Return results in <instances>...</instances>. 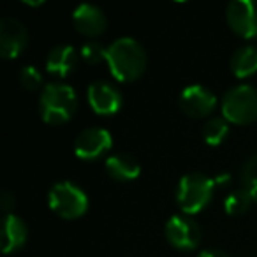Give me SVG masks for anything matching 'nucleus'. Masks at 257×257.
<instances>
[{
  "instance_id": "24",
  "label": "nucleus",
  "mask_w": 257,
  "mask_h": 257,
  "mask_svg": "<svg viewBox=\"0 0 257 257\" xmlns=\"http://www.w3.org/2000/svg\"><path fill=\"white\" fill-rule=\"evenodd\" d=\"M229 182H231V175H218L217 178H215L217 185H229Z\"/></svg>"
},
{
  "instance_id": "22",
  "label": "nucleus",
  "mask_w": 257,
  "mask_h": 257,
  "mask_svg": "<svg viewBox=\"0 0 257 257\" xmlns=\"http://www.w3.org/2000/svg\"><path fill=\"white\" fill-rule=\"evenodd\" d=\"M0 203H2V210L6 211V215L11 213V210L15 208L16 201H15V196H13L11 192H4L2 194V197H0Z\"/></svg>"
},
{
  "instance_id": "1",
  "label": "nucleus",
  "mask_w": 257,
  "mask_h": 257,
  "mask_svg": "<svg viewBox=\"0 0 257 257\" xmlns=\"http://www.w3.org/2000/svg\"><path fill=\"white\" fill-rule=\"evenodd\" d=\"M106 62L118 81H136L147 69V51L133 37H120L106 50Z\"/></svg>"
},
{
  "instance_id": "3",
  "label": "nucleus",
  "mask_w": 257,
  "mask_h": 257,
  "mask_svg": "<svg viewBox=\"0 0 257 257\" xmlns=\"http://www.w3.org/2000/svg\"><path fill=\"white\" fill-rule=\"evenodd\" d=\"M215 192V180L203 173L185 175L176 189V203L185 215H196L210 204Z\"/></svg>"
},
{
  "instance_id": "23",
  "label": "nucleus",
  "mask_w": 257,
  "mask_h": 257,
  "mask_svg": "<svg viewBox=\"0 0 257 257\" xmlns=\"http://www.w3.org/2000/svg\"><path fill=\"white\" fill-rule=\"evenodd\" d=\"M199 257H231L229 253H225L224 250H204L199 253Z\"/></svg>"
},
{
  "instance_id": "9",
  "label": "nucleus",
  "mask_w": 257,
  "mask_h": 257,
  "mask_svg": "<svg viewBox=\"0 0 257 257\" xmlns=\"http://www.w3.org/2000/svg\"><path fill=\"white\" fill-rule=\"evenodd\" d=\"M113 140L106 128L88 127L78 134L74 141V152L83 161H95L109 150Z\"/></svg>"
},
{
  "instance_id": "13",
  "label": "nucleus",
  "mask_w": 257,
  "mask_h": 257,
  "mask_svg": "<svg viewBox=\"0 0 257 257\" xmlns=\"http://www.w3.org/2000/svg\"><path fill=\"white\" fill-rule=\"evenodd\" d=\"M29 238L27 224L15 213H8L2 220V252L13 253L25 245Z\"/></svg>"
},
{
  "instance_id": "19",
  "label": "nucleus",
  "mask_w": 257,
  "mask_h": 257,
  "mask_svg": "<svg viewBox=\"0 0 257 257\" xmlns=\"http://www.w3.org/2000/svg\"><path fill=\"white\" fill-rule=\"evenodd\" d=\"M241 183L243 189L248 190L253 197L257 199V155H252L246 159V162L241 168Z\"/></svg>"
},
{
  "instance_id": "20",
  "label": "nucleus",
  "mask_w": 257,
  "mask_h": 257,
  "mask_svg": "<svg viewBox=\"0 0 257 257\" xmlns=\"http://www.w3.org/2000/svg\"><path fill=\"white\" fill-rule=\"evenodd\" d=\"M106 50L107 48H104L97 41H88L81 48V58L86 64H99L100 60H106Z\"/></svg>"
},
{
  "instance_id": "21",
  "label": "nucleus",
  "mask_w": 257,
  "mask_h": 257,
  "mask_svg": "<svg viewBox=\"0 0 257 257\" xmlns=\"http://www.w3.org/2000/svg\"><path fill=\"white\" fill-rule=\"evenodd\" d=\"M20 83H22V86L25 90H37L41 86V83H43V76H41V72L37 71V67H34V65H27V67L22 69V72H20Z\"/></svg>"
},
{
  "instance_id": "7",
  "label": "nucleus",
  "mask_w": 257,
  "mask_h": 257,
  "mask_svg": "<svg viewBox=\"0 0 257 257\" xmlns=\"http://www.w3.org/2000/svg\"><path fill=\"white\" fill-rule=\"evenodd\" d=\"M166 238L175 248L194 250L201 241V229L189 215H175L166 222Z\"/></svg>"
},
{
  "instance_id": "18",
  "label": "nucleus",
  "mask_w": 257,
  "mask_h": 257,
  "mask_svg": "<svg viewBox=\"0 0 257 257\" xmlns=\"http://www.w3.org/2000/svg\"><path fill=\"white\" fill-rule=\"evenodd\" d=\"M227 133H229V125L225 118H211L203 127L204 141L210 147H218L224 141V138L227 136Z\"/></svg>"
},
{
  "instance_id": "16",
  "label": "nucleus",
  "mask_w": 257,
  "mask_h": 257,
  "mask_svg": "<svg viewBox=\"0 0 257 257\" xmlns=\"http://www.w3.org/2000/svg\"><path fill=\"white\" fill-rule=\"evenodd\" d=\"M231 71L236 78H248L257 72V48L252 44L238 48L231 58Z\"/></svg>"
},
{
  "instance_id": "6",
  "label": "nucleus",
  "mask_w": 257,
  "mask_h": 257,
  "mask_svg": "<svg viewBox=\"0 0 257 257\" xmlns=\"http://www.w3.org/2000/svg\"><path fill=\"white\" fill-rule=\"evenodd\" d=\"M227 25L236 36L252 39L257 36V2L255 0H232L225 8Z\"/></svg>"
},
{
  "instance_id": "5",
  "label": "nucleus",
  "mask_w": 257,
  "mask_h": 257,
  "mask_svg": "<svg viewBox=\"0 0 257 257\" xmlns=\"http://www.w3.org/2000/svg\"><path fill=\"white\" fill-rule=\"evenodd\" d=\"M50 208L62 218H79L88 210V197L78 185L71 182H58L48 194Z\"/></svg>"
},
{
  "instance_id": "14",
  "label": "nucleus",
  "mask_w": 257,
  "mask_h": 257,
  "mask_svg": "<svg viewBox=\"0 0 257 257\" xmlns=\"http://www.w3.org/2000/svg\"><path fill=\"white\" fill-rule=\"evenodd\" d=\"M76 64H78V53L72 46L67 44H60V46H55L53 50L48 53L46 58V69L51 74L57 76H69L74 71Z\"/></svg>"
},
{
  "instance_id": "17",
  "label": "nucleus",
  "mask_w": 257,
  "mask_h": 257,
  "mask_svg": "<svg viewBox=\"0 0 257 257\" xmlns=\"http://www.w3.org/2000/svg\"><path fill=\"white\" fill-rule=\"evenodd\" d=\"M253 199H255V197H253L248 190H245L241 187V189L234 190V192H231L227 197H225L224 210L227 215H243L250 210Z\"/></svg>"
},
{
  "instance_id": "11",
  "label": "nucleus",
  "mask_w": 257,
  "mask_h": 257,
  "mask_svg": "<svg viewBox=\"0 0 257 257\" xmlns=\"http://www.w3.org/2000/svg\"><path fill=\"white\" fill-rule=\"evenodd\" d=\"M88 104L97 114H114L121 107V93L107 81H95L88 86Z\"/></svg>"
},
{
  "instance_id": "2",
  "label": "nucleus",
  "mask_w": 257,
  "mask_h": 257,
  "mask_svg": "<svg viewBox=\"0 0 257 257\" xmlns=\"http://www.w3.org/2000/svg\"><path fill=\"white\" fill-rule=\"evenodd\" d=\"M76 109H78V95L72 86L64 83H50L41 92L39 111L46 123H65L71 120Z\"/></svg>"
},
{
  "instance_id": "12",
  "label": "nucleus",
  "mask_w": 257,
  "mask_h": 257,
  "mask_svg": "<svg viewBox=\"0 0 257 257\" xmlns=\"http://www.w3.org/2000/svg\"><path fill=\"white\" fill-rule=\"evenodd\" d=\"M72 23L78 29L79 34L88 37H97L104 34L106 30V16H104L102 9L92 4H81L74 9L72 13Z\"/></svg>"
},
{
  "instance_id": "25",
  "label": "nucleus",
  "mask_w": 257,
  "mask_h": 257,
  "mask_svg": "<svg viewBox=\"0 0 257 257\" xmlns=\"http://www.w3.org/2000/svg\"><path fill=\"white\" fill-rule=\"evenodd\" d=\"M23 4H27V6H32V8H37V6H43L44 2H43V0H39V2H30V0H25V2H23Z\"/></svg>"
},
{
  "instance_id": "15",
  "label": "nucleus",
  "mask_w": 257,
  "mask_h": 257,
  "mask_svg": "<svg viewBox=\"0 0 257 257\" xmlns=\"http://www.w3.org/2000/svg\"><path fill=\"white\" fill-rule=\"evenodd\" d=\"M106 171L113 180L118 182H128V180H136L141 173V166L134 157L127 154H114L107 157L106 161Z\"/></svg>"
},
{
  "instance_id": "10",
  "label": "nucleus",
  "mask_w": 257,
  "mask_h": 257,
  "mask_svg": "<svg viewBox=\"0 0 257 257\" xmlns=\"http://www.w3.org/2000/svg\"><path fill=\"white\" fill-rule=\"evenodd\" d=\"M217 106V97L203 85H189L180 93V107L192 118H204Z\"/></svg>"
},
{
  "instance_id": "8",
  "label": "nucleus",
  "mask_w": 257,
  "mask_h": 257,
  "mask_svg": "<svg viewBox=\"0 0 257 257\" xmlns=\"http://www.w3.org/2000/svg\"><path fill=\"white\" fill-rule=\"evenodd\" d=\"M29 44L27 27L16 18H4L0 22V53L6 60L18 58Z\"/></svg>"
},
{
  "instance_id": "4",
  "label": "nucleus",
  "mask_w": 257,
  "mask_h": 257,
  "mask_svg": "<svg viewBox=\"0 0 257 257\" xmlns=\"http://www.w3.org/2000/svg\"><path fill=\"white\" fill-rule=\"evenodd\" d=\"M222 114L227 121L238 125L257 121V90L250 85L232 86L222 99Z\"/></svg>"
}]
</instances>
